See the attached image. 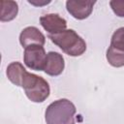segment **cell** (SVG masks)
<instances>
[{"instance_id":"1","label":"cell","mask_w":124,"mask_h":124,"mask_svg":"<svg viewBox=\"0 0 124 124\" xmlns=\"http://www.w3.org/2000/svg\"><path fill=\"white\" fill-rule=\"evenodd\" d=\"M48 38L70 56H79L86 50L85 41L73 29H67L57 34H48Z\"/></svg>"},{"instance_id":"2","label":"cell","mask_w":124,"mask_h":124,"mask_svg":"<svg viewBox=\"0 0 124 124\" xmlns=\"http://www.w3.org/2000/svg\"><path fill=\"white\" fill-rule=\"evenodd\" d=\"M75 105L68 99H59L51 103L46 109V124H75Z\"/></svg>"},{"instance_id":"3","label":"cell","mask_w":124,"mask_h":124,"mask_svg":"<svg viewBox=\"0 0 124 124\" xmlns=\"http://www.w3.org/2000/svg\"><path fill=\"white\" fill-rule=\"evenodd\" d=\"M22 88L25 91L27 98L34 103H42L49 96L50 88L47 81L37 75L29 73Z\"/></svg>"},{"instance_id":"4","label":"cell","mask_w":124,"mask_h":124,"mask_svg":"<svg viewBox=\"0 0 124 124\" xmlns=\"http://www.w3.org/2000/svg\"><path fill=\"white\" fill-rule=\"evenodd\" d=\"M24 64L31 70L44 71L46 61V53L43 46H30L24 49L23 53Z\"/></svg>"},{"instance_id":"5","label":"cell","mask_w":124,"mask_h":124,"mask_svg":"<svg viewBox=\"0 0 124 124\" xmlns=\"http://www.w3.org/2000/svg\"><path fill=\"white\" fill-rule=\"evenodd\" d=\"M95 1H75L69 0L66 2V8L69 14L77 19L87 18L92 11Z\"/></svg>"},{"instance_id":"6","label":"cell","mask_w":124,"mask_h":124,"mask_svg":"<svg viewBox=\"0 0 124 124\" xmlns=\"http://www.w3.org/2000/svg\"><path fill=\"white\" fill-rule=\"evenodd\" d=\"M40 23L49 34H57L67 27V21L57 14H47L40 17Z\"/></svg>"},{"instance_id":"7","label":"cell","mask_w":124,"mask_h":124,"mask_svg":"<svg viewBox=\"0 0 124 124\" xmlns=\"http://www.w3.org/2000/svg\"><path fill=\"white\" fill-rule=\"evenodd\" d=\"M19 43L24 48L34 45L44 46L46 43V37L37 27L28 26L20 32Z\"/></svg>"},{"instance_id":"8","label":"cell","mask_w":124,"mask_h":124,"mask_svg":"<svg viewBox=\"0 0 124 124\" xmlns=\"http://www.w3.org/2000/svg\"><path fill=\"white\" fill-rule=\"evenodd\" d=\"M65 67V62L63 56L55 51H49L46 54V61L44 72L52 77L59 76L62 74Z\"/></svg>"},{"instance_id":"9","label":"cell","mask_w":124,"mask_h":124,"mask_svg":"<svg viewBox=\"0 0 124 124\" xmlns=\"http://www.w3.org/2000/svg\"><path fill=\"white\" fill-rule=\"evenodd\" d=\"M6 74H7L8 79L12 83H14L16 86L22 87L23 82L25 81L29 73L25 70V68L23 67V65L21 63L16 61V62H12L11 64L8 65Z\"/></svg>"},{"instance_id":"10","label":"cell","mask_w":124,"mask_h":124,"mask_svg":"<svg viewBox=\"0 0 124 124\" xmlns=\"http://www.w3.org/2000/svg\"><path fill=\"white\" fill-rule=\"evenodd\" d=\"M0 7H1V12H0V20L5 22V21H11L14 18H16L17 12H18V6L16 2L15 1H6V0H1L0 1Z\"/></svg>"},{"instance_id":"11","label":"cell","mask_w":124,"mask_h":124,"mask_svg":"<svg viewBox=\"0 0 124 124\" xmlns=\"http://www.w3.org/2000/svg\"><path fill=\"white\" fill-rule=\"evenodd\" d=\"M106 57H107L108 64L113 67L118 68V67L124 66V51L123 50L114 48L109 46V47L107 50Z\"/></svg>"},{"instance_id":"12","label":"cell","mask_w":124,"mask_h":124,"mask_svg":"<svg viewBox=\"0 0 124 124\" xmlns=\"http://www.w3.org/2000/svg\"><path fill=\"white\" fill-rule=\"evenodd\" d=\"M110 46L124 51V27L115 30L111 36Z\"/></svg>"},{"instance_id":"13","label":"cell","mask_w":124,"mask_h":124,"mask_svg":"<svg viewBox=\"0 0 124 124\" xmlns=\"http://www.w3.org/2000/svg\"><path fill=\"white\" fill-rule=\"evenodd\" d=\"M110 8L113 13L120 17H124V1L123 0H111L109 2Z\"/></svg>"}]
</instances>
